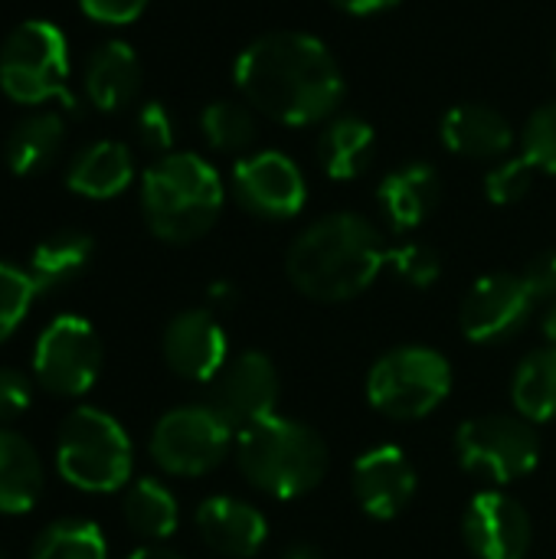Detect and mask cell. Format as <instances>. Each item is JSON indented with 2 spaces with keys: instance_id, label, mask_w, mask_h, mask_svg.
Segmentation results:
<instances>
[{
  "instance_id": "obj_31",
  "label": "cell",
  "mask_w": 556,
  "mask_h": 559,
  "mask_svg": "<svg viewBox=\"0 0 556 559\" xmlns=\"http://www.w3.org/2000/svg\"><path fill=\"white\" fill-rule=\"evenodd\" d=\"M36 282L29 278V272L0 262V344L23 324L33 298H36Z\"/></svg>"
},
{
  "instance_id": "obj_3",
  "label": "cell",
  "mask_w": 556,
  "mask_h": 559,
  "mask_svg": "<svg viewBox=\"0 0 556 559\" xmlns=\"http://www.w3.org/2000/svg\"><path fill=\"white\" fill-rule=\"evenodd\" d=\"M223 200V180L200 154H164L141 180L147 229L170 246H187L206 236L220 219Z\"/></svg>"
},
{
  "instance_id": "obj_28",
  "label": "cell",
  "mask_w": 556,
  "mask_h": 559,
  "mask_svg": "<svg viewBox=\"0 0 556 559\" xmlns=\"http://www.w3.org/2000/svg\"><path fill=\"white\" fill-rule=\"evenodd\" d=\"M29 559H108L105 537L88 521H56L33 544Z\"/></svg>"
},
{
  "instance_id": "obj_1",
  "label": "cell",
  "mask_w": 556,
  "mask_h": 559,
  "mask_svg": "<svg viewBox=\"0 0 556 559\" xmlns=\"http://www.w3.org/2000/svg\"><path fill=\"white\" fill-rule=\"evenodd\" d=\"M236 88L265 118L305 128L334 115L344 98V75L334 52L308 33H265L252 39L236 66Z\"/></svg>"
},
{
  "instance_id": "obj_10",
  "label": "cell",
  "mask_w": 556,
  "mask_h": 559,
  "mask_svg": "<svg viewBox=\"0 0 556 559\" xmlns=\"http://www.w3.org/2000/svg\"><path fill=\"white\" fill-rule=\"evenodd\" d=\"M102 370V341L85 318L62 314L36 341L33 373L52 396H85Z\"/></svg>"
},
{
  "instance_id": "obj_17",
  "label": "cell",
  "mask_w": 556,
  "mask_h": 559,
  "mask_svg": "<svg viewBox=\"0 0 556 559\" xmlns=\"http://www.w3.org/2000/svg\"><path fill=\"white\" fill-rule=\"evenodd\" d=\"M197 531L213 554L229 559L256 557L269 540L265 518L252 504L226 495L206 498L197 508Z\"/></svg>"
},
{
  "instance_id": "obj_4",
  "label": "cell",
  "mask_w": 556,
  "mask_h": 559,
  "mask_svg": "<svg viewBox=\"0 0 556 559\" xmlns=\"http://www.w3.org/2000/svg\"><path fill=\"white\" fill-rule=\"evenodd\" d=\"M236 465L256 491L279 501H295L324 481L328 445L311 426L269 416L239 432Z\"/></svg>"
},
{
  "instance_id": "obj_14",
  "label": "cell",
  "mask_w": 556,
  "mask_h": 559,
  "mask_svg": "<svg viewBox=\"0 0 556 559\" xmlns=\"http://www.w3.org/2000/svg\"><path fill=\"white\" fill-rule=\"evenodd\" d=\"M462 537L475 559H524L531 550V518L505 491H482L469 501Z\"/></svg>"
},
{
  "instance_id": "obj_38",
  "label": "cell",
  "mask_w": 556,
  "mask_h": 559,
  "mask_svg": "<svg viewBox=\"0 0 556 559\" xmlns=\"http://www.w3.org/2000/svg\"><path fill=\"white\" fill-rule=\"evenodd\" d=\"M338 10L354 13V16H370V13H383L390 7H397L400 0H331Z\"/></svg>"
},
{
  "instance_id": "obj_40",
  "label": "cell",
  "mask_w": 556,
  "mask_h": 559,
  "mask_svg": "<svg viewBox=\"0 0 556 559\" xmlns=\"http://www.w3.org/2000/svg\"><path fill=\"white\" fill-rule=\"evenodd\" d=\"M128 559H184L180 554H174V550H167V547H141V550H134Z\"/></svg>"
},
{
  "instance_id": "obj_37",
  "label": "cell",
  "mask_w": 556,
  "mask_h": 559,
  "mask_svg": "<svg viewBox=\"0 0 556 559\" xmlns=\"http://www.w3.org/2000/svg\"><path fill=\"white\" fill-rule=\"evenodd\" d=\"M524 282L534 292L537 305L541 301H554L556 298V252L537 255L528 269H524Z\"/></svg>"
},
{
  "instance_id": "obj_7",
  "label": "cell",
  "mask_w": 556,
  "mask_h": 559,
  "mask_svg": "<svg viewBox=\"0 0 556 559\" xmlns=\"http://www.w3.org/2000/svg\"><path fill=\"white\" fill-rule=\"evenodd\" d=\"M452 390V367L433 347H397L383 354L367 377V400L397 423H416L439 409Z\"/></svg>"
},
{
  "instance_id": "obj_18",
  "label": "cell",
  "mask_w": 556,
  "mask_h": 559,
  "mask_svg": "<svg viewBox=\"0 0 556 559\" xmlns=\"http://www.w3.org/2000/svg\"><path fill=\"white\" fill-rule=\"evenodd\" d=\"M442 144L469 160H501L514 147V128L511 121L482 102H465L446 111L439 124Z\"/></svg>"
},
{
  "instance_id": "obj_9",
  "label": "cell",
  "mask_w": 556,
  "mask_h": 559,
  "mask_svg": "<svg viewBox=\"0 0 556 559\" xmlns=\"http://www.w3.org/2000/svg\"><path fill=\"white\" fill-rule=\"evenodd\" d=\"M233 445V429L210 406H180L157 419L151 432V459L180 478L213 472Z\"/></svg>"
},
{
  "instance_id": "obj_16",
  "label": "cell",
  "mask_w": 556,
  "mask_h": 559,
  "mask_svg": "<svg viewBox=\"0 0 556 559\" xmlns=\"http://www.w3.org/2000/svg\"><path fill=\"white\" fill-rule=\"evenodd\" d=\"M164 360L167 367L193 383L216 380V373L229 360V341L220 321L206 308H190L180 311L167 328H164Z\"/></svg>"
},
{
  "instance_id": "obj_23",
  "label": "cell",
  "mask_w": 556,
  "mask_h": 559,
  "mask_svg": "<svg viewBox=\"0 0 556 559\" xmlns=\"http://www.w3.org/2000/svg\"><path fill=\"white\" fill-rule=\"evenodd\" d=\"M66 138V121L56 111H33L3 141V160L16 177H33L46 170Z\"/></svg>"
},
{
  "instance_id": "obj_2",
  "label": "cell",
  "mask_w": 556,
  "mask_h": 559,
  "mask_svg": "<svg viewBox=\"0 0 556 559\" xmlns=\"http://www.w3.org/2000/svg\"><path fill=\"white\" fill-rule=\"evenodd\" d=\"M387 242L360 213H328L311 223L288 249L285 269L292 285L324 305L364 295L387 269Z\"/></svg>"
},
{
  "instance_id": "obj_43",
  "label": "cell",
  "mask_w": 556,
  "mask_h": 559,
  "mask_svg": "<svg viewBox=\"0 0 556 559\" xmlns=\"http://www.w3.org/2000/svg\"><path fill=\"white\" fill-rule=\"evenodd\" d=\"M554 66H556V56H554Z\"/></svg>"
},
{
  "instance_id": "obj_33",
  "label": "cell",
  "mask_w": 556,
  "mask_h": 559,
  "mask_svg": "<svg viewBox=\"0 0 556 559\" xmlns=\"http://www.w3.org/2000/svg\"><path fill=\"white\" fill-rule=\"evenodd\" d=\"M531 183H534V167L524 157H511V160H498L488 170L485 193L495 206H511L531 193Z\"/></svg>"
},
{
  "instance_id": "obj_13",
  "label": "cell",
  "mask_w": 556,
  "mask_h": 559,
  "mask_svg": "<svg viewBox=\"0 0 556 559\" xmlns=\"http://www.w3.org/2000/svg\"><path fill=\"white\" fill-rule=\"evenodd\" d=\"M279 370L275 364L259 354V350H246L233 360H226V367L216 373L213 390H210V409L236 432L275 416V403H279Z\"/></svg>"
},
{
  "instance_id": "obj_5",
  "label": "cell",
  "mask_w": 556,
  "mask_h": 559,
  "mask_svg": "<svg viewBox=\"0 0 556 559\" xmlns=\"http://www.w3.org/2000/svg\"><path fill=\"white\" fill-rule=\"evenodd\" d=\"M134 465L131 439L102 409L79 406L72 409L56 439V468L59 475L88 495H108L128 485Z\"/></svg>"
},
{
  "instance_id": "obj_30",
  "label": "cell",
  "mask_w": 556,
  "mask_h": 559,
  "mask_svg": "<svg viewBox=\"0 0 556 559\" xmlns=\"http://www.w3.org/2000/svg\"><path fill=\"white\" fill-rule=\"evenodd\" d=\"M390 272L410 288H433L442 275V259L426 242H400L387 252Z\"/></svg>"
},
{
  "instance_id": "obj_20",
  "label": "cell",
  "mask_w": 556,
  "mask_h": 559,
  "mask_svg": "<svg viewBox=\"0 0 556 559\" xmlns=\"http://www.w3.org/2000/svg\"><path fill=\"white\" fill-rule=\"evenodd\" d=\"M141 88V62L128 43H105L88 56L85 98L98 111H121Z\"/></svg>"
},
{
  "instance_id": "obj_12",
  "label": "cell",
  "mask_w": 556,
  "mask_h": 559,
  "mask_svg": "<svg viewBox=\"0 0 556 559\" xmlns=\"http://www.w3.org/2000/svg\"><path fill=\"white\" fill-rule=\"evenodd\" d=\"M236 203L262 219H292L308 200L305 174L282 151H256L233 167Z\"/></svg>"
},
{
  "instance_id": "obj_32",
  "label": "cell",
  "mask_w": 556,
  "mask_h": 559,
  "mask_svg": "<svg viewBox=\"0 0 556 559\" xmlns=\"http://www.w3.org/2000/svg\"><path fill=\"white\" fill-rule=\"evenodd\" d=\"M521 157L541 170V174H556V102L541 105L521 134Z\"/></svg>"
},
{
  "instance_id": "obj_24",
  "label": "cell",
  "mask_w": 556,
  "mask_h": 559,
  "mask_svg": "<svg viewBox=\"0 0 556 559\" xmlns=\"http://www.w3.org/2000/svg\"><path fill=\"white\" fill-rule=\"evenodd\" d=\"M43 495V465L36 449L0 429V514H26Z\"/></svg>"
},
{
  "instance_id": "obj_25",
  "label": "cell",
  "mask_w": 556,
  "mask_h": 559,
  "mask_svg": "<svg viewBox=\"0 0 556 559\" xmlns=\"http://www.w3.org/2000/svg\"><path fill=\"white\" fill-rule=\"evenodd\" d=\"M92 249L95 242L79 233V229H62L49 239H43L36 249H33V259H29V278L36 282V292H56V288H66L69 282H75L85 265L92 262Z\"/></svg>"
},
{
  "instance_id": "obj_39",
  "label": "cell",
  "mask_w": 556,
  "mask_h": 559,
  "mask_svg": "<svg viewBox=\"0 0 556 559\" xmlns=\"http://www.w3.org/2000/svg\"><path fill=\"white\" fill-rule=\"evenodd\" d=\"M210 301L213 305H236L239 301V292L229 282H213L210 285Z\"/></svg>"
},
{
  "instance_id": "obj_41",
  "label": "cell",
  "mask_w": 556,
  "mask_h": 559,
  "mask_svg": "<svg viewBox=\"0 0 556 559\" xmlns=\"http://www.w3.org/2000/svg\"><path fill=\"white\" fill-rule=\"evenodd\" d=\"M541 331H544V337L551 341V347H556V298L547 305V311H544V324H541Z\"/></svg>"
},
{
  "instance_id": "obj_11",
  "label": "cell",
  "mask_w": 556,
  "mask_h": 559,
  "mask_svg": "<svg viewBox=\"0 0 556 559\" xmlns=\"http://www.w3.org/2000/svg\"><path fill=\"white\" fill-rule=\"evenodd\" d=\"M537 298L528 288L524 275L492 272L478 278L459 308V328L472 344H501L511 341L534 314Z\"/></svg>"
},
{
  "instance_id": "obj_27",
  "label": "cell",
  "mask_w": 556,
  "mask_h": 559,
  "mask_svg": "<svg viewBox=\"0 0 556 559\" xmlns=\"http://www.w3.org/2000/svg\"><path fill=\"white\" fill-rule=\"evenodd\" d=\"M121 514L125 524L147 540H164L177 531L180 511H177V498L154 478H141L134 485H128L125 501H121Z\"/></svg>"
},
{
  "instance_id": "obj_26",
  "label": "cell",
  "mask_w": 556,
  "mask_h": 559,
  "mask_svg": "<svg viewBox=\"0 0 556 559\" xmlns=\"http://www.w3.org/2000/svg\"><path fill=\"white\" fill-rule=\"evenodd\" d=\"M511 400L521 419L528 423H551L556 419V347L534 350L521 360Z\"/></svg>"
},
{
  "instance_id": "obj_42",
  "label": "cell",
  "mask_w": 556,
  "mask_h": 559,
  "mask_svg": "<svg viewBox=\"0 0 556 559\" xmlns=\"http://www.w3.org/2000/svg\"><path fill=\"white\" fill-rule=\"evenodd\" d=\"M282 559H321V554H318L315 547H308V544H298V547L285 550V557Z\"/></svg>"
},
{
  "instance_id": "obj_35",
  "label": "cell",
  "mask_w": 556,
  "mask_h": 559,
  "mask_svg": "<svg viewBox=\"0 0 556 559\" xmlns=\"http://www.w3.org/2000/svg\"><path fill=\"white\" fill-rule=\"evenodd\" d=\"M82 13L95 23H105V26H125V23H134L147 0H79Z\"/></svg>"
},
{
  "instance_id": "obj_19",
  "label": "cell",
  "mask_w": 556,
  "mask_h": 559,
  "mask_svg": "<svg viewBox=\"0 0 556 559\" xmlns=\"http://www.w3.org/2000/svg\"><path fill=\"white\" fill-rule=\"evenodd\" d=\"M439 197H442V180L429 164H406L387 174L383 183L377 187V203L390 229L397 233H413L416 226H423L436 210Z\"/></svg>"
},
{
  "instance_id": "obj_21",
  "label": "cell",
  "mask_w": 556,
  "mask_h": 559,
  "mask_svg": "<svg viewBox=\"0 0 556 559\" xmlns=\"http://www.w3.org/2000/svg\"><path fill=\"white\" fill-rule=\"evenodd\" d=\"M131 177H134L131 151L121 141H95L75 154V160L69 164L66 183L79 197L111 200L131 183Z\"/></svg>"
},
{
  "instance_id": "obj_15",
  "label": "cell",
  "mask_w": 556,
  "mask_h": 559,
  "mask_svg": "<svg viewBox=\"0 0 556 559\" xmlns=\"http://www.w3.org/2000/svg\"><path fill=\"white\" fill-rule=\"evenodd\" d=\"M354 498L374 521L400 518L416 495V468L397 445L367 449L351 472Z\"/></svg>"
},
{
  "instance_id": "obj_36",
  "label": "cell",
  "mask_w": 556,
  "mask_h": 559,
  "mask_svg": "<svg viewBox=\"0 0 556 559\" xmlns=\"http://www.w3.org/2000/svg\"><path fill=\"white\" fill-rule=\"evenodd\" d=\"M33 400L29 380L16 370H0V426L23 416Z\"/></svg>"
},
{
  "instance_id": "obj_34",
  "label": "cell",
  "mask_w": 556,
  "mask_h": 559,
  "mask_svg": "<svg viewBox=\"0 0 556 559\" xmlns=\"http://www.w3.org/2000/svg\"><path fill=\"white\" fill-rule=\"evenodd\" d=\"M138 141L151 154H170L174 147V115L164 102H144L138 111Z\"/></svg>"
},
{
  "instance_id": "obj_22",
  "label": "cell",
  "mask_w": 556,
  "mask_h": 559,
  "mask_svg": "<svg viewBox=\"0 0 556 559\" xmlns=\"http://www.w3.org/2000/svg\"><path fill=\"white\" fill-rule=\"evenodd\" d=\"M374 124L357 118V115H344L328 121V128L318 138V160L321 170L331 180H357L367 174L370 160H374Z\"/></svg>"
},
{
  "instance_id": "obj_29",
  "label": "cell",
  "mask_w": 556,
  "mask_h": 559,
  "mask_svg": "<svg viewBox=\"0 0 556 559\" xmlns=\"http://www.w3.org/2000/svg\"><path fill=\"white\" fill-rule=\"evenodd\" d=\"M200 131L206 138V144L220 154H236L246 151L256 141V118L249 115L246 105L236 102H210L200 111Z\"/></svg>"
},
{
  "instance_id": "obj_8",
  "label": "cell",
  "mask_w": 556,
  "mask_h": 559,
  "mask_svg": "<svg viewBox=\"0 0 556 559\" xmlns=\"http://www.w3.org/2000/svg\"><path fill=\"white\" fill-rule=\"evenodd\" d=\"M456 455L469 475L492 485H511L537 468L541 439L534 423L521 416H478L459 426Z\"/></svg>"
},
{
  "instance_id": "obj_6",
  "label": "cell",
  "mask_w": 556,
  "mask_h": 559,
  "mask_svg": "<svg viewBox=\"0 0 556 559\" xmlns=\"http://www.w3.org/2000/svg\"><path fill=\"white\" fill-rule=\"evenodd\" d=\"M0 88L16 105H43L59 98L75 108L69 92V46L56 23L26 20L0 46Z\"/></svg>"
}]
</instances>
